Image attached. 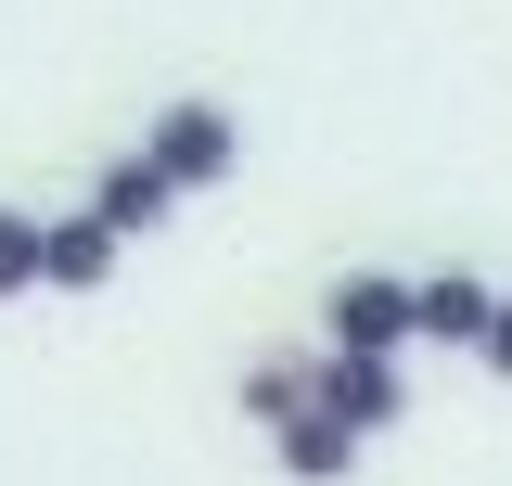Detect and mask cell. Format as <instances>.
Here are the masks:
<instances>
[{
	"mask_svg": "<svg viewBox=\"0 0 512 486\" xmlns=\"http://www.w3.org/2000/svg\"><path fill=\"white\" fill-rule=\"evenodd\" d=\"M39 295V205H0V307Z\"/></svg>",
	"mask_w": 512,
	"mask_h": 486,
	"instance_id": "obj_9",
	"label": "cell"
},
{
	"mask_svg": "<svg viewBox=\"0 0 512 486\" xmlns=\"http://www.w3.org/2000/svg\"><path fill=\"white\" fill-rule=\"evenodd\" d=\"M90 218H103V231H167V218H180V192L154 180V167H141V154H116V167H103V180H90Z\"/></svg>",
	"mask_w": 512,
	"mask_h": 486,
	"instance_id": "obj_7",
	"label": "cell"
},
{
	"mask_svg": "<svg viewBox=\"0 0 512 486\" xmlns=\"http://www.w3.org/2000/svg\"><path fill=\"white\" fill-rule=\"evenodd\" d=\"M141 167H154V180L192 205V192H218L231 167H244V116H231V103H205V90H180L167 116L141 128Z\"/></svg>",
	"mask_w": 512,
	"mask_h": 486,
	"instance_id": "obj_1",
	"label": "cell"
},
{
	"mask_svg": "<svg viewBox=\"0 0 512 486\" xmlns=\"http://www.w3.org/2000/svg\"><path fill=\"white\" fill-rule=\"evenodd\" d=\"M320 346L333 359H410L423 333H410V282L397 269H333L320 282Z\"/></svg>",
	"mask_w": 512,
	"mask_h": 486,
	"instance_id": "obj_2",
	"label": "cell"
},
{
	"mask_svg": "<svg viewBox=\"0 0 512 486\" xmlns=\"http://www.w3.org/2000/svg\"><path fill=\"white\" fill-rule=\"evenodd\" d=\"M359 448H372V435H346L333 410H320V397H308V410H295L282 435H269V461H282V486H346V474H359Z\"/></svg>",
	"mask_w": 512,
	"mask_h": 486,
	"instance_id": "obj_6",
	"label": "cell"
},
{
	"mask_svg": "<svg viewBox=\"0 0 512 486\" xmlns=\"http://www.w3.org/2000/svg\"><path fill=\"white\" fill-rule=\"evenodd\" d=\"M474 359H487V371L512 384V295H500V320H487V346H474Z\"/></svg>",
	"mask_w": 512,
	"mask_h": 486,
	"instance_id": "obj_10",
	"label": "cell"
},
{
	"mask_svg": "<svg viewBox=\"0 0 512 486\" xmlns=\"http://www.w3.org/2000/svg\"><path fill=\"white\" fill-rule=\"evenodd\" d=\"M487 320H500V282H474V269H436V282H410V333L423 346H487Z\"/></svg>",
	"mask_w": 512,
	"mask_h": 486,
	"instance_id": "obj_5",
	"label": "cell"
},
{
	"mask_svg": "<svg viewBox=\"0 0 512 486\" xmlns=\"http://www.w3.org/2000/svg\"><path fill=\"white\" fill-rule=\"evenodd\" d=\"M231 410H244L256 435H282L295 410H308V359H244V384H231Z\"/></svg>",
	"mask_w": 512,
	"mask_h": 486,
	"instance_id": "obj_8",
	"label": "cell"
},
{
	"mask_svg": "<svg viewBox=\"0 0 512 486\" xmlns=\"http://www.w3.org/2000/svg\"><path fill=\"white\" fill-rule=\"evenodd\" d=\"M116 256H128V231H103L90 205H64V218H39V295H103Z\"/></svg>",
	"mask_w": 512,
	"mask_h": 486,
	"instance_id": "obj_4",
	"label": "cell"
},
{
	"mask_svg": "<svg viewBox=\"0 0 512 486\" xmlns=\"http://www.w3.org/2000/svg\"><path fill=\"white\" fill-rule=\"evenodd\" d=\"M308 397L346 435H384V423H410V359H333V346H320V359H308Z\"/></svg>",
	"mask_w": 512,
	"mask_h": 486,
	"instance_id": "obj_3",
	"label": "cell"
}]
</instances>
